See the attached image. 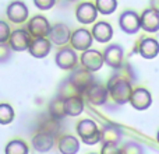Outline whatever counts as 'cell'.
I'll list each match as a JSON object with an SVG mask.
<instances>
[{"mask_svg":"<svg viewBox=\"0 0 159 154\" xmlns=\"http://www.w3.org/2000/svg\"><path fill=\"white\" fill-rule=\"evenodd\" d=\"M34 3L39 10H49L55 6L56 0H34Z\"/></svg>","mask_w":159,"mask_h":154,"instance_id":"31","label":"cell"},{"mask_svg":"<svg viewBox=\"0 0 159 154\" xmlns=\"http://www.w3.org/2000/svg\"><path fill=\"white\" fill-rule=\"evenodd\" d=\"M84 111V102L80 95L66 98V113L69 116H78Z\"/></svg>","mask_w":159,"mask_h":154,"instance_id":"24","label":"cell"},{"mask_svg":"<svg viewBox=\"0 0 159 154\" xmlns=\"http://www.w3.org/2000/svg\"><path fill=\"white\" fill-rule=\"evenodd\" d=\"M141 28L147 32H157L159 30V11L155 8H147L141 16Z\"/></svg>","mask_w":159,"mask_h":154,"instance_id":"12","label":"cell"},{"mask_svg":"<svg viewBox=\"0 0 159 154\" xmlns=\"http://www.w3.org/2000/svg\"><path fill=\"white\" fill-rule=\"evenodd\" d=\"M130 104H131L135 109L144 111V109L151 107L152 97H151V94H149V91H147L145 88H137V90L133 91Z\"/></svg>","mask_w":159,"mask_h":154,"instance_id":"14","label":"cell"},{"mask_svg":"<svg viewBox=\"0 0 159 154\" xmlns=\"http://www.w3.org/2000/svg\"><path fill=\"white\" fill-rule=\"evenodd\" d=\"M77 133L81 137V140L85 144H96L98 142H101V130L98 129L96 123L91 119H84L78 123L77 126Z\"/></svg>","mask_w":159,"mask_h":154,"instance_id":"2","label":"cell"},{"mask_svg":"<svg viewBox=\"0 0 159 154\" xmlns=\"http://www.w3.org/2000/svg\"><path fill=\"white\" fill-rule=\"evenodd\" d=\"M50 25L48 22V20L42 16H35L31 18V21L28 22V32L31 34V36L34 38H45L49 35Z\"/></svg>","mask_w":159,"mask_h":154,"instance_id":"5","label":"cell"},{"mask_svg":"<svg viewBox=\"0 0 159 154\" xmlns=\"http://www.w3.org/2000/svg\"><path fill=\"white\" fill-rule=\"evenodd\" d=\"M6 154H28V146L22 140H11L6 146Z\"/></svg>","mask_w":159,"mask_h":154,"instance_id":"25","label":"cell"},{"mask_svg":"<svg viewBox=\"0 0 159 154\" xmlns=\"http://www.w3.org/2000/svg\"><path fill=\"white\" fill-rule=\"evenodd\" d=\"M81 63H82V66L87 70H89V72H96V70L101 69L102 65L105 63V59L98 51L88 49V51H84V53H82Z\"/></svg>","mask_w":159,"mask_h":154,"instance_id":"7","label":"cell"},{"mask_svg":"<svg viewBox=\"0 0 159 154\" xmlns=\"http://www.w3.org/2000/svg\"><path fill=\"white\" fill-rule=\"evenodd\" d=\"M101 154H120V149L116 144H103Z\"/></svg>","mask_w":159,"mask_h":154,"instance_id":"32","label":"cell"},{"mask_svg":"<svg viewBox=\"0 0 159 154\" xmlns=\"http://www.w3.org/2000/svg\"><path fill=\"white\" fill-rule=\"evenodd\" d=\"M10 56H11V46L4 44V42H2V44H0V63L8 60Z\"/></svg>","mask_w":159,"mask_h":154,"instance_id":"29","label":"cell"},{"mask_svg":"<svg viewBox=\"0 0 159 154\" xmlns=\"http://www.w3.org/2000/svg\"><path fill=\"white\" fill-rule=\"evenodd\" d=\"M77 55L71 48H64L56 53V65L63 70L75 69L77 67Z\"/></svg>","mask_w":159,"mask_h":154,"instance_id":"8","label":"cell"},{"mask_svg":"<svg viewBox=\"0 0 159 154\" xmlns=\"http://www.w3.org/2000/svg\"><path fill=\"white\" fill-rule=\"evenodd\" d=\"M157 140H158V143H159V132H158V135H157Z\"/></svg>","mask_w":159,"mask_h":154,"instance_id":"34","label":"cell"},{"mask_svg":"<svg viewBox=\"0 0 159 154\" xmlns=\"http://www.w3.org/2000/svg\"><path fill=\"white\" fill-rule=\"evenodd\" d=\"M138 52L145 59H154L159 53V42L154 38H145L141 41L138 46Z\"/></svg>","mask_w":159,"mask_h":154,"instance_id":"20","label":"cell"},{"mask_svg":"<svg viewBox=\"0 0 159 154\" xmlns=\"http://www.w3.org/2000/svg\"><path fill=\"white\" fill-rule=\"evenodd\" d=\"M105 63L110 66L112 69H119L123 62V49L119 45H110L103 52Z\"/></svg>","mask_w":159,"mask_h":154,"instance_id":"13","label":"cell"},{"mask_svg":"<svg viewBox=\"0 0 159 154\" xmlns=\"http://www.w3.org/2000/svg\"><path fill=\"white\" fill-rule=\"evenodd\" d=\"M120 154H144V150L138 143L129 142L124 144L123 149H120Z\"/></svg>","mask_w":159,"mask_h":154,"instance_id":"28","label":"cell"},{"mask_svg":"<svg viewBox=\"0 0 159 154\" xmlns=\"http://www.w3.org/2000/svg\"><path fill=\"white\" fill-rule=\"evenodd\" d=\"M121 129L117 125H105L101 130V142L103 144H117L121 139Z\"/></svg>","mask_w":159,"mask_h":154,"instance_id":"18","label":"cell"},{"mask_svg":"<svg viewBox=\"0 0 159 154\" xmlns=\"http://www.w3.org/2000/svg\"><path fill=\"white\" fill-rule=\"evenodd\" d=\"M30 35L25 30H16L13 34L10 35V46L13 51H17V52H22V51L30 49Z\"/></svg>","mask_w":159,"mask_h":154,"instance_id":"11","label":"cell"},{"mask_svg":"<svg viewBox=\"0 0 159 154\" xmlns=\"http://www.w3.org/2000/svg\"><path fill=\"white\" fill-rule=\"evenodd\" d=\"M71 45L77 51H88L92 45V35L85 28H80L71 34Z\"/></svg>","mask_w":159,"mask_h":154,"instance_id":"10","label":"cell"},{"mask_svg":"<svg viewBox=\"0 0 159 154\" xmlns=\"http://www.w3.org/2000/svg\"><path fill=\"white\" fill-rule=\"evenodd\" d=\"M151 4H152V8H155V10L159 11V0H152Z\"/></svg>","mask_w":159,"mask_h":154,"instance_id":"33","label":"cell"},{"mask_svg":"<svg viewBox=\"0 0 159 154\" xmlns=\"http://www.w3.org/2000/svg\"><path fill=\"white\" fill-rule=\"evenodd\" d=\"M10 28H8V24H6L4 21H0V44L2 42H6L7 39H10Z\"/></svg>","mask_w":159,"mask_h":154,"instance_id":"30","label":"cell"},{"mask_svg":"<svg viewBox=\"0 0 159 154\" xmlns=\"http://www.w3.org/2000/svg\"><path fill=\"white\" fill-rule=\"evenodd\" d=\"M49 112H50V116L56 119H61L67 115L66 113V98L57 95L49 105Z\"/></svg>","mask_w":159,"mask_h":154,"instance_id":"23","label":"cell"},{"mask_svg":"<svg viewBox=\"0 0 159 154\" xmlns=\"http://www.w3.org/2000/svg\"><path fill=\"white\" fill-rule=\"evenodd\" d=\"M69 2H73V0H69Z\"/></svg>","mask_w":159,"mask_h":154,"instance_id":"35","label":"cell"},{"mask_svg":"<svg viewBox=\"0 0 159 154\" xmlns=\"http://www.w3.org/2000/svg\"><path fill=\"white\" fill-rule=\"evenodd\" d=\"M55 144V133L48 132V130L41 129L32 139V146L36 152L39 153H46Z\"/></svg>","mask_w":159,"mask_h":154,"instance_id":"6","label":"cell"},{"mask_svg":"<svg viewBox=\"0 0 159 154\" xmlns=\"http://www.w3.org/2000/svg\"><path fill=\"white\" fill-rule=\"evenodd\" d=\"M92 35H93V38H95L98 42L105 44V42H107L110 38H112L113 30H112V27H110V24L102 21V22H98V24L93 25Z\"/></svg>","mask_w":159,"mask_h":154,"instance_id":"21","label":"cell"},{"mask_svg":"<svg viewBox=\"0 0 159 154\" xmlns=\"http://www.w3.org/2000/svg\"><path fill=\"white\" fill-rule=\"evenodd\" d=\"M93 80L95 79L92 76V72L87 70L85 67L84 69H75L69 77V81L77 88L80 93H85V90L93 84Z\"/></svg>","mask_w":159,"mask_h":154,"instance_id":"3","label":"cell"},{"mask_svg":"<svg viewBox=\"0 0 159 154\" xmlns=\"http://www.w3.org/2000/svg\"><path fill=\"white\" fill-rule=\"evenodd\" d=\"M30 53L36 59L46 58L50 52V41L46 38H35L30 45Z\"/></svg>","mask_w":159,"mask_h":154,"instance_id":"19","label":"cell"},{"mask_svg":"<svg viewBox=\"0 0 159 154\" xmlns=\"http://www.w3.org/2000/svg\"><path fill=\"white\" fill-rule=\"evenodd\" d=\"M84 94H85V97H87V99L92 105H103L107 99V95H109V90L105 88L103 85L93 83L91 87H88L87 90H85Z\"/></svg>","mask_w":159,"mask_h":154,"instance_id":"9","label":"cell"},{"mask_svg":"<svg viewBox=\"0 0 159 154\" xmlns=\"http://www.w3.org/2000/svg\"><path fill=\"white\" fill-rule=\"evenodd\" d=\"M59 150L61 154H77L80 150V142L74 136H63L59 140Z\"/></svg>","mask_w":159,"mask_h":154,"instance_id":"22","label":"cell"},{"mask_svg":"<svg viewBox=\"0 0 159 154\" xmlns=\"http://www.w3.org/2000/svg\"><path fill=\"white\" fill-rule=\"evenodd\" d=\"M96 14H98V8L92 3H81L77 7V11H75L77 20L81 24H91V22H93L96 20Z\"/></svg>","mask_w":159,"mask_h":154,"instance_id":"15","label":"cell"},{"mask_svg":"<svg viewBox=\"0 0 159 154\" xmlns=\"http://www.w3.org/2000/svg\"><path fill=\"white\" fill-rule=\"evenodd\" d=\"M96 8L102 14H112L117 7L116 0H96Z\"/></svg>","mask_w":159,"mask_h":154,"instance_id":"26","label":"cell"},{"mask_svg":"<svg viewBox=\"0 0 159 154\" xmlns=\"http://www.w3.org/2000/svg\"><path fill=\"white\" fill-rule=\"evenodd\" d=\"M116 72L110 77L109 84H107V90L112 97V99L119 105H123L126 102H130L133 95L131 90V81H133V73L130 66L119 67L115 69Z\"/></svg>","mask_w":159,"mask_h":154,"instance_id":"1","label":"cell"},{"mask_svg":"<svg viewBox=\"0 0 159 154\" xmlns=\"http://www.w3.org/2000/svg\"><path fill=\"white\" fill-rule=\"evenodd\" d=\"M7 17L13 22H24L28 17V8L22 2H13L7 7Z\"/></svg>","mask_w":159,"mask_h":154,"instance_id":"17","label":"cell"},{"mask_svg":"<svg viewBox=\"0 0 159 154\" xmlns=\"http://www.w3.org/2000/svg\"><path fill=\"white\" fill-rule=\"evenodd\" d=\"M49 41L53 42L55 45H64L66 42H69V39H71V34L67 25L64 24H56L50 28L49 31Z\"/></svg>","mask_w":159,"mask_h":154,"instance_id":"16","label":"cell"},{"mask_svg":"<svg viewBox=\"0 0 159 154\" xmlns=\"http://www.w3.org/2000/svg\"><path fill=\"white\" fill-rule=\"evenodd\" d=\"M14 119V111L8 104H0V123L8 125Z\"/></svg>","mask_w":159,"mask_h":154,"instance_id":"27","label":"cell"},{"mask_svg":"<svg viewBox=\"0 0 159 154\" xmlns=\"http://www.w3.org/2000/svg\"><path fill=\"white\" fill-rule=\"evenodd\" d=\"M119 25L126 34H137L141 28V17L134 11H124L119 18Z\"/></svg>","mask_w":159,"mask_h":154,"instance_id":"4","label":"cell"}]
</instances>
